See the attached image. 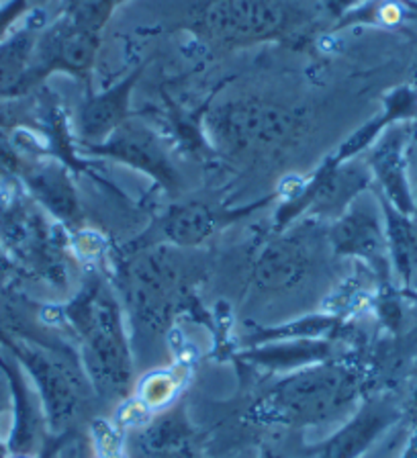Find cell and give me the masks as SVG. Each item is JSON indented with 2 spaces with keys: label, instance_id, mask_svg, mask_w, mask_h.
Here are the masks:
<instances>
[{
  "label": "cell",
  "instance_id": "cell-7",
  "mask_svg": "<svg viewBox=\"0 0 417 458\" xmlns=\"http://www.w3.org/2000/svg\"><path fill=\"white\" fill-rule=\"evenodd\" d=\"M409 146H412V123H395L369 149L366 164L387 203L413 217L417 200L412 172H409Z\"/></svg>",
  "mask_w": 417,
  "mask_h": 458
},
{
  "label": "cell",
  "instance_id": "cell-4",
  "mask_svg": "<svg viewBox=\"0 0 417 458\" xmlns=\"http://www.w3.org/2000/svg\"><path fill=\"white\" fill-rule=\"evenodd\" d=\"M68 315L89 342L98 383L111 391H123L129 383V358L111 293L100 283L89 284L68 307Z\"/></svg>",
  "mask_w": 417,
  "mask_h": 458
},
{
  "label": "cell",
  "instance_id": "cell-24",
  "mask_svg": "<svg viewBox=\"0 0 417 458\" xmlns=\"http://www.w3.org/2000/svg\"><path fill=\"white\" fill-rule=\"evenodd\" d=\"M262 458H280V456H275V454H264Z\"/></svg>",
  "mask_w": 417,
  "mask_h": 458
},
{
  "label": "cell",
  "instance_id": "cell-14",
  "mask_svg": "<svg viewBox=\"0 0 417 458\" xmlns=\"http://www.w3.org/2000/svg\"><path fill=\"white\" fill-rule=\"evenodd\" d=\"M311 258L303 243L294 238H278L258 258L254 278L264 291L291 289L303 281Z\"/></svg>",
  "mask_w": 417,
  "mask_h": 458
},
{
  "label": "cell",
  "instance_id": "cell-5",
  "mask_svg": "<svg viewBox=\"0 0 417 458\" xmlns=\"http://www.w3.org/2000/svg\"><path fill=\"white\" fill-rule=\"evenodd\" d=\"M100 43L103 33L72 25L62 14L49 25H43L35 46V74L39 82L46 84L54 74L89 81L97 66Z\"/></svg>",
  "mask_w": 417,
  "mask_h": 458
},
{
  "label": "cell",
  "instance_id": "cell-18",
  "mask_svg": "<svg viewBox=\"0 0 417 458\" xmlns=\"http://www.w3.org/2000/svg\"><path fill=\"white\" fill-rule=\"evenodd\" d=\"M121 0H64L62 17L86 31L103 33Z\"/></svg>",
  "mask_w": 417,
  "mask_h": 458
},
{
  "label": "cell",
  "instance_id": "cell-8",
  "mask_svg": "<svg viewBox=\"0 0 417 458\" xmlns=\"http://www.w3.org/2000/svg\"><path fill=\"white\" fill-rule=\"evenodd\" d=\"M334 250L342 256L362 258L377 275L389 272V246H387L383 211L370 205L352 203L329 229Z\"/></svg>",
  "mask_w": 417,
  "mask_h": 458
},
{
  "label": "cell",
  "instance_id": "cell-11",
  "mask_svg": "<svg viewBox=\"0 0 417 458\" xmlns=\"http://www.w3.org/2000/svg\"><path fill=\"white\" fill-rule=\"evenodd\" d=\"M6 344H9L11 352L17 356V360L23 362V367L33 377L35 385H38L49 424L54 428L66 426L72 415H74L76 401L70 391L68 378L62 369L57 367V362L27 342L6 340Z\"/></svg>",
  "mask_w": 417,
  "mask_h": 458
},
{
  "label": "cell",
  "instance_id": "cell-16",
  "mask_svg": "<svg viewBox=\"0 0 417 458\" xmlns=\"http://www.w3.org/2000/svg\"><path fill=\"white\" fill-rule=\"evenodd\" d=\"M380 211L385 219V233L387 246H389V258L395 272H397L401 281L409 284L413 275V264L417 254V235L413 221L409 215L395 209L393 205L380 197Z\"/></svg>",
  "mask_w": 417,
  "mask_h": 458
},
{
  "label": "cell",
  "instance_id": "cell-19",
  "mask_svg": "<svg viewBox=\"0 0 417 458\" xmlns=\"http://www.w3.org/2000/svg\"><path fill=\"white\" fill-rule=\"evenodd\" d=\"M29 9V0H9L6 4H0V39L13 31V25L23 17Z\"/></svg>",
  "mask_w": 417,
  "mask_h": 458
},
{
  "label": "cell",
  "instance_id": "cell-20",
  "mask_svg": "<svg viewBox=\"0 0 417 458\" xmlns=\"http://www.w3.org/2000/svg\"><path fill=\"white\" fill-rule=\"evenodd\" d=\"M364 3H369V0H321V6L329 19H334L336 23H342L348 14L361 9Z\"/></svg>",
  "mask_w": 417,
  "mask_h": 458
},
{
  "label": "cell",
  "instance_id": "cell-15",
  "mask_svg": "<svg viewBox=\"0 0 417 458\" xmlns=\"http://www.w3.org/2000/svg\"><path fill=\"white\" fill-rule=\"evenodd\" d=\"M0 369L6 372L14 399V428L11 434L9 450L14 456H29L33 453L39 436L38 413H35V407L31 405V399H29L23 377L19 375L17 369L11 367L9 358H4L3 354H0Z\"/></svg>",
  "mask_w": 417,
  "mask_h": 458
},
{
  "label": "cell",
  "instance_id": "cell-2",
  "mask_svg": "<svg viewBox=\"0 0 417 458\" xmlns=\"http://www.w3.org/2000/svg\"><path fill=\"white\" fill-rule=\"evenodd\" d=\"M0 243L23 276L66 284L68 252L62 224L35 203L19 178H0Z\"/></svg>",
  "mask_w": 417,
  "mask_h": 458
},
{
  "label": "cell",
  "instance_id": "cell-6",
  "mask_svg": "<svg viewBox=\"0 0 417 458\" xmlns=\"http://www.w3.org/2000/svg\"><path fill=\"white\" fill-rule=\"evenodd\" d=\"M90 154L109 157V160L127 164L140 172H146L157 184L172 191L178 184V172L170 162L166 148L152 127L140 123L133 117L125 121L117 131L105 141L86 148Z\"/></svg>",
  "mask_w": 417,
  "mask_h": 458
},
{
  "label": "cell",
  "instance_id": "cell-17",
  "mask_svg": "<svg viewBox=\"0 0 417 458\" xmlns=\"http://www.w3.org/2000/svg\"><path fill=\"white\" fill-rule=\"evenodd\" d=\"M389 411H364L354 424H350L346 429L334 436L321 448L318 458H358L389 426Z\"/></svg>",
  "mask_w": 417,
  "mask_h": 458
},
{
  "label": "cell",
  "instance_id": "cell-9",
  "mask_svg": "<svg viewBox=\"0 0 417 458\" xmlns=\"http://www.w3.org/2000/svg\"><path fill=\"white\" fill-rule=\"evenodd\" d=\"M143 68H135L125 78L115 82L109 89L100 92H89L82 98L76 113V129L78 140L84 148L97 146L105 141L111 133L132 119V100L133 90L138 86Z\"/></svg>",
  "mask_w": 417,
  "mask_h": 458
},
{
  "label": "cell",
  "instance_id": "cell-21",
  "mask_svg": "<svg viewBox=\"0 0 417 458\" xmlns=\"http://www.w3.org/2000/svg\"><path fill=\"white\" fill-rule=\"evenodd\" d=\"M21 276H23V272L19 270L17 264L13 262V258L6 254L3 243H0V289L14 284Z\"/></svg>",
  "mask_w": 417,
  "mask_h": 458
},
{
  "label": "cell",
  "instance_id": "cell-3",
  "mask_svg": "<svg viewBox=\"0 0 417 458\" xmlns=\"http://www.w3.org/2000/svg\"><path fill=\"white\" fill-rule=\"evenodd\" d=\"M305 23L303 9L289 0H203L189 27L211 47L240 49L285 41Z\"/></svg>",
  "mask_w": 417,
  "mask_h": 458
},
{
  "label": "cell",
  "instance_id": "cell-23",
  "mask_svg": "<svg viewBox=\"0 0 417 458\" xmlns=\"http://www.w3.org/2000/svg\"><path fill=\"white\" fill-rule=\"evenodd\" d=\"M4 399H6V395H4V389H3V385H0V411L4 410Z\"/></svg>",
  "mask_w": 417,
  "mask_h": 458
},
{
  "label": "cell",
  "instance_id": "cell-10",
  "mask_svg": "<svg viewBox=\"0 0 417 458\" xmlns=\"http://www.w3.org/2000/svg\"><path fill=\"white\" fill-rule=\"evenodd\" d=\"M19 181L35 203L43 207L62 225L76 224L81 217V200L68 168L55 157H27Z\"/></svg>",
  "mask_w": 417,
  "mask_h": 458
},
{
  "label": "cell",
  "instance_id": "cell-22",
  "mask_svg": "<svg viewBox=\"0 0 417 458\" xmlns=\"http://www.w3.org/2000/svg\"><path fill=\"white\" fill-rule=\"evenodd\" d=\"M409 172H412V184L413 192L417 191V140H412V146H409ZM417 200V195H415Z\"/></svg>",
  "mask_w": 417,
  "mask_h": 458
},
{
  "label": "cell",
  "instance_id": "cell-1",
  "mask_svg": "<svg viewBox=\"0 0 417 458\" xmlns=\"http://www.w3.org/2000/svg\"><path fill=\"white\" fill-rule=\"evenodd\" d=\"M311 125L309 113L258 97L211 105L200 127L211 148L227 156L275 154L297 143Z\"/></svg>",
  "mask_w": 417,
  "mask_h": 458
},
{
  "label": "cell",
  "instance_id": "cell-13",
  "mask_svg": "<svg viewBox=\"0 0 417 458\" xmlns=\"http://www.w3.org/2000/svg\"><path fill=\"white\" fill-rule=\"evenodd\" d=\"M264 203L266 200L251 207H243L240 211L227 213L215 211L213 207L203 203L176 205L164 215V219L160 221V232L164 238L176 243V246H197V243L211 238L221 225L232 224V221L243 217V215L254 211L256 207H260Z\"/></svg>",
  "mask_w": 417,
  "mask_h": 458
},
{
  "label": "cell",
  "instance_id": "cell-12",
  "mask_svg": "<svg viewBox=\"0 0 417 458\" xmlns=\"http://www.w3.org/2000/svg\"><path fill=\"white\" fill-rule=\"evenodd\" d=\"M43 25L19 27L0 39V100L23 98L41 90L35 74V46Z\"/></svg>",
  "mask_w": 417,
  "mask_h": 458
}]
</instances>
